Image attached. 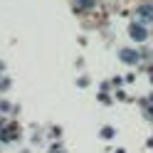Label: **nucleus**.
Instances as JSON below:
<instances>
[{"label":"nucleus","instance_id":"nucleus-1","mask_svg":"<svg viewBox=\"0 0 153 153\" xmlns=\"http://www.w3.org/2000/svg\"><path fill=\"white\" fill-rule=\"evenodd\" d=\"M128 35H131V37H133V40H136V42H143V40H146V37H148V32L143 30L141 25H131V27H128Z\"/></svg>","mask_w":153,"mask_h":153},{"label":"nucleus","instance_id":"nucleus-2","mask_svg":"<svg viewBox=\"0 0 153 153\" xmlns=\"http://www.w3.org/2000/svg\"><path fill=\"white\" fill-rule=\"evenodd\" d=\"M121 59L123 62H136L138 57H136V52H131V50H121Z\"/></svg>","mask_w":153,"mask_h":153},{"label":"nucleus","instance_id":"nucleus-3","mask_svg":"<svg viewBox=\"0 0 153 153\" xmlns=\"http://www.w3.org/2000/svg\"><path fill=\"white\" fill-rule=\"evenodd\" d=\"M141 15L151 20V17H153V7H151V5H143V7H141Z\"/></svg>","mask_w":153,"mask_h":153},{"label":"nucleus","instance_id":"nucleus-4","mask_svg":"<svg viewBox=\"0 0 153 153\" xmlns=\"http://www.w3.org/2000/svg\"><path fill=\"white\" fill-rule=\"evenodd\" d=\"M79 5H84V7H89V5H91V0H79Z\"/></svg>","mask_w":153,"mask_h":153}]
</instances>
